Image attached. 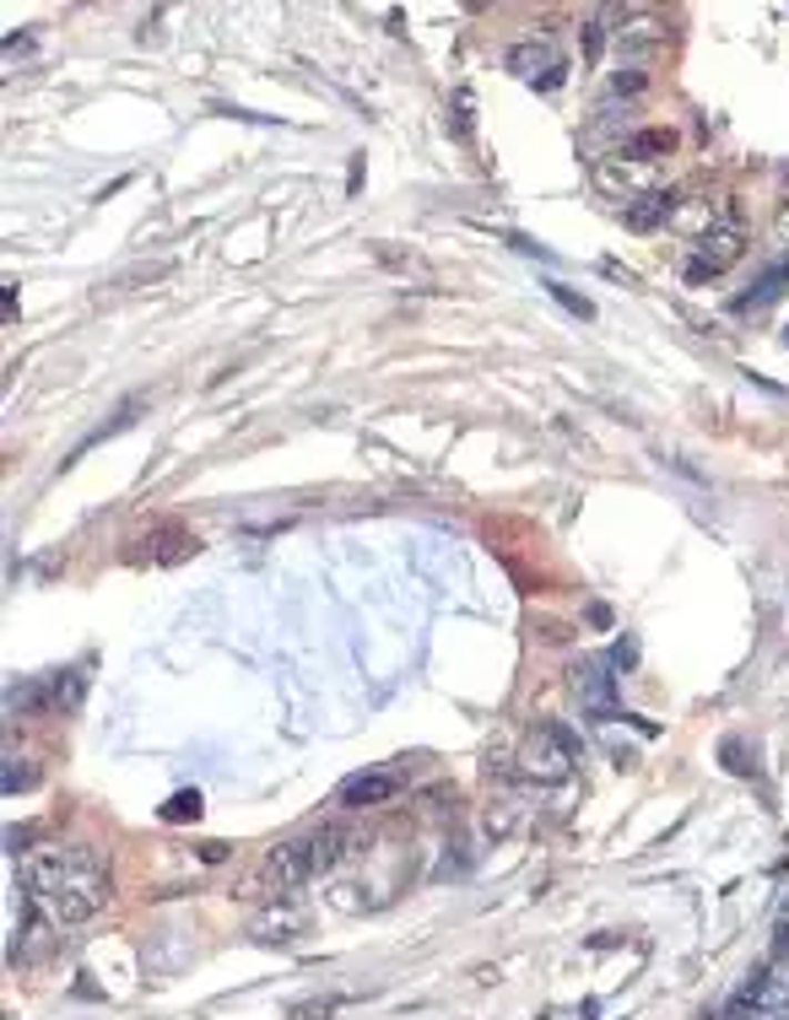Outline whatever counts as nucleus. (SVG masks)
Segmentation results:
<instances>
[{
    "mask_svg": "<svg viewBox=\"0 0 789 1020\" xmlns=\"http://www.w3.org/2000/svg\"><path fill=\"white\" fill-rule=\"evenodd\" d=\"M785 282H789V265H779V271H768L762 282H757V292H747V297H736V308L747 314V308H768L779 292H785Z\"/></svg>",
    "mask_w": 789,
    "mask_h": 1020,
    "instance_id": "nucleus-13",
    "label": "nucleus"
},
{
    "mask_svg": "<svg viewBox=\"0 0 789 1020\" xmlns=\"http://www.w3.org/2000/svg\"><path fill=\"white\" fill-rule=\"evenodd\" d=\"M260 880L282 897V891H297V886H308L314 880V854H308V832L303 837H287V843H276L265 864H260Z\"/></svg>",
    "mask_w": 789,
    "mask_h": 1020,
    "instance_id": "nucleus-5",
    "label": "nucleus"
},
{
    "mask_svg": "<svg viewBox=\"0 0 789 1020\" xmlns=\"http://www.w3.org/2000/svg\"><path fill=\"white\" fill-rule=\"evenodd\" d=\"M33 783H39V767H33L28 756H6V777H0L6 794H28Z\"/></svg>",
    "mask_w": 789,
    "mask_h": 1020,
    "instance_id": "nucleus-14",
    "label": "nucleus"
},
{
    "mask_svg": "<svg viewBox=\"0 0 789 1020\" xmlns=\"http://www.w3.org/2000/svg\"><path fill=\"white\" fill-rule=\"evenodd\" d=\"M109 901V875L98 869V875H82V880H71V886H60V891H49L39 897L43 918L54 924V929H77L87 918H98V907Z\"/></svg>",
    "mask_w": 789,
    "mask_h": 1020,
    "instance_id": "nucleus-3",
    "label": "nucleus"
},
{
    "mask_svg": "<svg viewBox=\"0 0 789 1020\" xmlns=\"http://www.w3.org/2000/svg\"><path fill=\"white\" fill-rule=\"evenodd\" d=\"M741 248H747L741 211H736V201H725L714 216H708V233L692 244V254H687V282H708V276L730 271V265L741 259Z\"/></svg>",
    "mask_w": 789,
    "mask_h": 1020,
    "instance_id": "nucleus-1",
    "label": "nucleus"
},
{
    "mask_svg": "<svg viewBox=\"0 0 789 1020\" xmlns=\"http://www.w3.org/2000/svg\"><path fill=\"white\" fill-rule=\"evenodd\" d=\"M250 935L260 939V945H292L297 935H308V912H303V907H287V901H276V907H265V912L254 918Z\"/></svg>",
    "mask_w": 789,
    "mask_h": 1020,
    "instance_id": "nucleus-8",
    "label": "nucleus"
},
{
    "mask_svg": "<svg viewBox=\"0 0 789 1020\" xmlns=\"http://www.w3.org/2000/svg\"><path fill=\"white\" fill-rule=\"evenodd\" d=\"M195 816H201V794H195V788H190V794H173L163 805V820H195Z\"/></svg>",
    "mask_w": 789,
    "mask_h": 1020,
    "instance_id": "nucleus-16",
    "label": "nucleus"
},
{
    "mask_svg": "<svg viewBox=\"0 0 789 1020\" xmlns=\"http://www.w3.org/2000/svg\"><path fill=\"white\" fill-rule=\"evenodd\" d=\"M574 692H584V702H589L600 718H611V675H606L600 659H589L584 670H574Z\"/></svg>",
    "mask_w": 789,
    "mask_h": 1020,
    "instance_id": "nucleus-11",
    "label": "nucleus"
},
{
    "mask_svg": "<svg viewBox=\"0 0 789 1020\" xmlns=\"http://www.w3.org/2000/svg\"><path fill=\"white\" fill-rule=\"evenodd\" d=\"M503 65L519 76V82H536V86H557L563 82V54L552 49L546 39H525V43H514L508 54H503Z\"/></svg>",
    "mask_w": 789,
    "mask_h": 1020,
    "instance_id": "nucleus-6",
    "label": "nucleus"
},
{
    "mask_svg": "<svg viewBox=\"0 0 789 1020\" xmlns=\"http://www.w3.org/2000/svg\"><path fill=\"white\" fill-rule=\"evenodd\" d=\"M665 152H676V130H638V135H627L623 146H617L623 163H655Z\"/></svg>",
    "mask_w": 789,
    "mask_h": 1020,
    "instance_id": "nucleus-10",
    "label": "nucleus"
},
{
    "mask_svg": "<svg viewBox=\"0 0 789 1020\" xmlns=\"http://www.w3.org/2000/svg\"><path fill=\"white\" fill-rule=\"evenodd\" d=\"M519 762H525V773L530 777H546V783H552V777H563L574 762H579V740L568 735V724H552V718H546V724L530 730Z\"/></svg>",
    "mask_w": 789,
    "mask_h": 1020,
    "instance_id": "nucleus-4",
    "label": "nucleus"
},
{
    "mask_svg": "<svg viewBox=\"0 0 789 1020\" xmlns=\"http://www.w3.org/2000/svg\"><path fill=\"white\" fill-rule=\"evenodd\" d=\"M43 707H54V686H49V681H17V686L6 692V713H11V718H33Z\"/></svg>",
    "mask_w": 789,
    "mask_h": 1020,
    "instance_id": "nucleus-12",
    "label": "nucleus"
},
{
    "mask_svg": "<svg viewBox=\"0 0 789 1020\" xmlns=\"http://www.w3.org/2000/svg\"><path fill=\"white\" fill-rule=\"evenodd\" d=\"M49 686H54V707H77L87 692V675L82 670H65V675H54Z\"/></svg>",
    "mask_w": 789,
    "mask_h": 1020,
    "instance_id": "nucleus-15",
    "label": "nucleus"
},
{
    "mask_svg": "<svg viewBox=\"0 0 789 1020\" xmlns=\"http://www.w3.org/2000/svg\"><path fill=\"white\" fill-rule=\"evenodd\" d=\"M785 340H789V335H785Z\"/></svg>",
    "mask_w": 789,
    "mask_h": 1020,
    "instance_id": "nucleus-18",
    "label": "nucleus"
},
{
    "mask_svg": "<svg viewBox=\"0 0 789 1020\" xmlns=\"http://www.w3.org/2000/svg\"><path fill=\"white\" fill-rule=\"evenodd\" d=\"M611 39H617L623 54H655V49L665 43V22L660 17H649V11H617Z\"/></svg>",
    "mask_w": 789,
    "mask_h": 1020,
    "instance_id": "nucleus-7",
    "label": "nucleus"
},
{
    "mask_svg": "<svg viewBox=\"0 0 789 1020\" xmlns=\"http://www.w3.org/2000/svg\"><path fill=\"white\" fill-rule=\"evenodd\" d=\"M552 297H557V303H568V308H574L579 319H589V303H584V297H574L568 286H552Z\"/></svg>",
    "mask_w": 789,
    "mask_h": 1020,
    "instance_id": "nucleus-17",
    "label": "nucleus"
},
{
    "mask_svg": "<svg viewBox=\"0 0 789 1020\" xmlns=\"http://www.w3.org/2000/svg\"><path fill=\"white\" fill-rule=\"evenodd\" d=\"M406 783H412V773H406L401 762L363 767V773H352L341 788H335V805H341V810H384V805H395V799L406 794Z\"/></svg>",
    "mask_w": 789,
    "mask_h": 1020,
    "instance_id": "nucleus-2",
    "label": "nucleus"
},
{
    "mask_svg": "<svg viewBox=\"0 0 789 1020\" xmlns=\"http://www.w3.org/2000/svg\"><path fill=\"white\" fill-rule=\"evenodd\" d=\"M346 848H352V826H346V820H325V826H314V832H308V854H314V880H320V875H331L335 864L346 858Z\"/></svg>",
    "mask_w": 789,
    "mask_h": 1020,
    "instance_id": "nucleus-9",
    "label": "nucleus"
}]
</instances>
